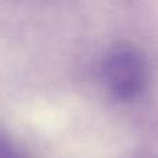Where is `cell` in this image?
Wrapping results in <instances>:
<instances>
[{"label": "cell", "mask_w": 158, "mask_h": 158, "mask_svg": "<svg viewBox=\"0 0 158 158\" xmlns=\"http://www.w3.org/2000/svg\"><path fill=\"white\" fill-rule=\"evenodd\" d=\"M101 81L110 97L133 101L148 83V64L142 50L131 43L114 44L101 63Z\"/></svg>", "instance_id": "1"}, {"label": "cell", "mask_w": 158, "mask_h": 158, "mask_svg": "<svg viewBox=\"0 0 158 158\" xmlns=\"http://www.w3.org/2000/svg\"><path fill=\"white\" fill-rule=\"evenodd\" d=\"M0 158H21L17 148L3 135H0Z\"/></svg>", "instance_id": "2"}]
</instances>
